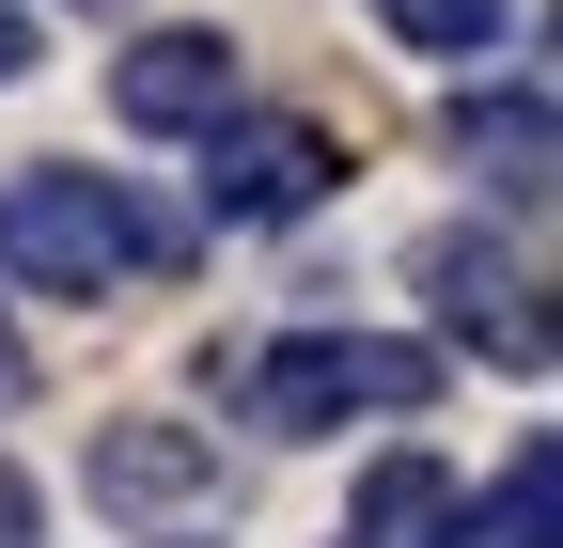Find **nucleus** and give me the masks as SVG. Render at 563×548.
<instances>
[{"mask_svg":"<svg viewBox=\"0 0 563 548\" xmlns=\"http://www.w3.org/2000/svg\"><path fill=\"white\" fill-rule=\"evenodd\" d=\"M422 392H439V361L391 346V329H298V346H266V361L235 376V407H251L266 439H329V424H361V407L407 424Z\"/></svg>","mask_w":563,"mask_h":548,"instance_id":"2","label":"nucleus"},{"mask_svg":"<svg viewBox=\"0 0 563 548\" xmlns=\"http://www.w3.org/2000/svg\"><path fill=\"white\" fill-rule=\"evenodd\" d=\"M454 517H470V486L439 454H376L361 502H344V548H454Z\"/></svg>","mask_w":563,"mask_h":548,"instance_id":"6","label":"nucleus"},{"mask_svg":"<svg viewBox=\"0 0 563 548\" xmlns=\"http://www.w3.org/2000/svg\"><path fill=\"white\" fill-rule=\"evenodd\" d=\"M110 110L141 125V142H203V125L235 110V32H141L110 63Z\"/></svg>","mask_w":563,"mask_h":548,"instance_id":"5","label":"nucleus"},{"mask_svg":"<svg viewBox=\"0 0 563 548\" xmlns=\"http://www.w3.org/2000/svg\"><path fill=\"white\" fill-rule=\"evenodd\" d=\"M454 548H548V439H517V454H501V502L454 517Z\"/></svg>","mask_w":563,"mask_h":548,"instance_id":"10","label":"nucleus"},{"mask_svg":"<svg viewBox=\"0 0 563 548\" xmlns=\"http://www.w3.org/2000/svg\"><path fill=\"white\" fill-rule=\"evenodd\" d=\"M157 266H173V220L125 173H16L0 188V283L16 298H110V283H157Z\"/></svg>","mask_w":563,"mask_h":548,"instance_id":"1","label":"nucleus"},{"mask_svg":"<svg viewBox=\"0 0 563 548\" xmlns=\"http://www.w3.org/2000/svg\"><path fill=\"white\" fill-rule=\"evenodd\" d=\"M329 125H282V110H220L203 125V220H235V235H282V220H313L329 204Z\"/></svg>","mask_w":563,"mask_h":548,"instance_id":"4","label":"nucleus"},{"mask_svg":"<svg viewBox=\"0 0 563 548\" xmlns=\"http://www.w3.org/2000/svg\"><path fill=\"white\" fill-rule=\"evenodd\" d=\"M0 79H32V17H0Z\"/></svg>","mask_w":563,"mask_h":548,"instance_id":"12","label":"nucleus"},{"mask_svg":"<svg viewBox=\"0 0 563 548\" xmlns=\"http://www.w3.org/2000/svg\"><path fill=\"white\" fill-rule=\"evenodd\" d=\"M454 157L501 188V204H548V95H532V79L470 95V110H454Z\"/></svg>","mask_w":563,"mask_h":548,"instance_id":"7","label":"nucleus"},{"mask_svg":"<svg viewBox=\"0 0 563 548\" xmlns=\"http://www.w3.org/2000/svg\"><path fill=\"white\" fill-rule=\"evenodd\" d=\"M407 283L439 298V329H454L470 361H501V376H532V361H548V314H532V251H517V235L439 220V235L407 251Z\"/></svg>","mask_w":563,"mask_h":548,"instance_id":"3","label":"nucleus"},{"mask_svg":"<svg viewBox=\"0 0 563 548\" xmlns=\"http://www.w3.org/2000/svg\"><path fill=\"white\" fill-rule=\"evenodd\" d=\"M16 376H32V361H16V329H0V407H16Z\"/></svg>","mask_w":563,"mask_h":548,"instance_id":"13","label":"nucleus"},{"mask_svg":"<svg viewBox=\"0 0 563 548\" xmlns=\"http://www.w3.org/2000/svg\"><path fill=\"white\" fill-rule=\"evenodd\" d=\"M203 486V439H173V424H110L95 439V502H188Z\"/></svg>","mask_w":563,"mask_h":548,"instance_id":"8","label":"nucleus"},{"mask_svg":"<svg viewBox=\"0 0 563 548\" xmlns=\"http://www.w3.org/2000/svg\"><path fill=\"white\" fill-rule=\"evenodd\" d=\"M376 32L422 47V63H485L501 47V0H376Z\"/></svg>","mask_w":563,"mask_h":548,"instance_id":"9","label":"nucleus"},{"mask_svg":"<svg viewBox=\"0 0 563 548\" xmlns=\"http://www.w3.org/2000/svg\"><path fill=\"white\" fill-rule=\"evenodd\" d=\"M16 533H32V486H16V470H0V548H16Z\"/></svg>","mask_w":563,"mask_h":548,"instance_id":"11","label":"nucleus"}]
</instances>
